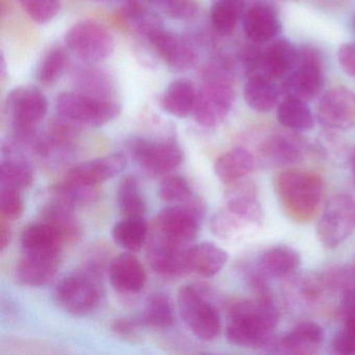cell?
I'll list each match as a JSON object with an SVG mask.
<instances>
[{
    "instance_id": "obj_1",
    "label": "cell",
    "mask_w": 355,
    "mask_h": 355,
    "mask_svg": "<svg viewBox=\"0 0 355 355\" xmlns=\"http://www.w3.org/2000/svg\"><path fill=\"white\" fill-rule=\"evenodd\" d=\"M278 322L273 300L257 297L234 301L228 306L226 338L236 346L265 350L275 336Z\"/></svg>"
},
{
    "instance_id": "obj_2",
    "label": "cell",
    "mask_w": 355,
    "mask_h": 355,
    "mask_svg": "<svg viewBox=\"0 0 355 355\" xmlns=\"http://www.w3.org/2000/svg\"><path fill=\"white\" fill-rule=\"evenodd\" d=\"M234 72V60L225 55L216 58L205 67L193 114L197 123L216 128L228 117L236 101Z\"/></svg>"
},
{
    "instance_id": "obj_3",
    "label": "cell",
    "mask_w": 355,
    "mask_h": 355,
    "mask_svg": "<svg viewBox=\"0 0 355 355\" xmlns=\"http://www.w3.org/2000/svg\"><path fill=\"white\" fill-rule=\"evenodd\" d=\"M274 189L286 215L296 223L313 221L321 209L325 186L317 172L286 169L276 175Z\"/></svg>"
},
{
    "instance_id": "obj_4",
    "label": "cell",
    "mask_w": 355,
    "mask_h": 355,
    "mask_svg": "<svg viewBox=\"0 0 355 355\" xmlns=\"http://www.w3.org/2000/svg\"><path fill=\"white\" fill-rule=\"evenodd\" d=\"M5 111L16 142L30 146L40 135L38 126L49 111V101L36 87H19L8 95Z\"/></svg>"
},
{
    "instance_id": "obj_5",
    "label": "cell",
    "mask_w": 355,
    "mask_h": 355,
    "mask_svg": "<svg viewBox=\"0 0 355 355\" xmlns=\"http://www.w3.org/2000/svg\"><path fill=\"white\" fill-rule=\"evenodd\" d=\"M103 294L99 268L90 265L64 277L55 288V297L64 311L73 315H86L98 306Z\"/></svg>"
},
{
    "instance_id": "obj_6",
    "label": "cell",
    "mask_w": 355,
    "mask_h": 355,
    "mask_svg": "<svg viewBox=\"0 0 355 355\" xmlns=\"http://www.w3.org/2000/svg\"><path fill=\"white\" fill-rule=\"evenodd\" d=\"M205 215V207L200 201H187L184 205L166 207L155 218L151 236L159 240L190 249L198 234Z\"/></svg>"
},
{
    "instance_id": "obj_7",
    "label": "cell",
    "mask_w": 355,
    "mask_h": 355,
    "mask_svg": "<svg viewBox=\"0 0 355 355\" xmlns=\"http://www.w3.org/2000/svg\"><path fill=\"white\" fill-rule=\"evenodd\" d=\"M58 114L80 128H101L113 121L121 113L119 103L86 93L64 92L55 103Z\"/></svg>"
},
{
    "instance_id": "obj_8",
    "label": "cell",
    "mask_w": 355,
    "mask_h": 355,
    "mask_svg": "<svg viewBox=\"0 0 355 355\" xmlns=\"http://www.w3.org/2000/svg\"><path fill=\"white\" fill-rule=\"evenodd\" d=\"M178 301L182 319L197 338L213 340L219 336L222 327L219 311L202 288L182 286Z\"/></svg>"
},
{
    "instance_id": "obj_9",
    "label": "cell",
    "mask_w": 355,
    "mask_h": 355,
    "mask_svg": "<svg viewBox=\"0 0 355 355\" xmlns=\"http://www.w3.org/2000/svg\"><path fill=\"white\" fill-rule=\"evenodd\" d=\"M324 86V65L319 49L304 45L299 49L297 65L282 80V92L284 96L300 101H313L319 96Z\"/></svg>"
},
{
    "instance_id": "obj_10",
    "label": "cell",
    "mask_w": 355,
    "mask_h": 355,
    "mask_svg": "<svg viewBox=\"0 0 355 355\" xmlns=\"http://www.w3.org/2000/svg\"><path fill=\"white\" fill-rule=\"evenodd\" d=\"M355 230V198L348 194L331 197L317 223V236L325 248L334 249Z\"/></svg>"
},
{
    "instance_id": "obj_11",
    "label": "cell",
    "mask_w": 355,
    "mask_h": 355,
    "mask_svg": "<svg viewBox=\"0 0 355 355\" xmlns=\"http://www.w3.org/2000/svg\"><path fill=\"white\" fill-rule=\"evenodd\" d=\"M64 41L72 53L89 64L105 61L115 49L111 33L101 24L87 20L72 26Z\"/></svg>"
},
{
    "instance_id": "obj_12",
    "label": "cell",
    "mask_w": 355,
    "mask_h": 355,
    "mask_svg": "<svg viewBox=\"0 0 355 355\" xmlns=\"http://www.w3.org/2000/svg\"><path fill=\"white\" fill-rule=\"evenodd\" d=\"M128 150L135 161L150 173L157 175L169 173L184 159L180 147L174 141H153L134 138L128 142Z\"/></svg>"
},
{
    "instance_id": "obj_13",
    "label": "cell",
    "mask_w": 355,
    "mask_h": 355,
    "mask_svg": "<svg viewBox=\"0 0 355 355\" xmlns=\"http://www.w3.org/2000/svg\"><path fill=\"white\" fill-rule=\"evenodd\" d=\"M146 42L155 55L172 71H188L198 62L196 49L188 39L164 28L151 33Z\"/></svg>"
},
{
    "instance_id": "obj_14",
    "label": "cell",
    "mask_w": 355,
    "mask_h": 355,
    "mask_svg": "<svg viewBox=\"0 0 355 355\" xmlns=\"http://www.w3.org/2000/svg\"><path fill=\"white\" fill-rule=\"evenodd\" d=\"M317 119L326 128L347 130L355 126V92L344 88L331 89L320 99Z\"/></svg>"
},
{
    "instance_id": "obj_15",
    "label": "cell",
    "mask_w": 355,
    "mask_h": 355,
    "mask_svg": "<svg viewBox=\"0 0 355 355\" xmlns=\"http://www.w3.org/2000/svg\"><path fill=\"white\" fill-rule=\"evenodd\" d=\"M325 340V330L315 322L297 324L282 336H274L265 351L284 354L311 355L319 352Z\"/></svg>"
},
{
    "instance_id": "obj_16",
    "label": "cell",
    "mask_w": 355,
    "mask_h": 355,
    "mask_svg": "<svg viewBox=\"0 0 355 355\" xmlns=\"http://www.w3.org/2000/svg\"><path fill=\"white\" fill-rule=\"evenodd\" d=\"M303 150V143L296 136L272 134L259 143L254 155L261 167L276 169L299 163L302 159Z\"/></svg>"
},
{
    "instance_id": "obj_17",
    "label": "cell",
    "mask_w": 355,
    "mask_h": 355,
    "mask_svg": "<svg viewBox=\"0 0 355 355\" xmlns=\"http://www.w3.org/2000/svg\"><path fill=\"white\" fill-rule=\"evenodd\" d=\"M243 30L249 42L263 45L275 40L282 31L276 10L269 3L257 1L246 7L242 18Z\"/></svg>"
},
{
    "instance_id": "obj_18",
    "label": "cell",
    "mask_w": 355,
    "mask_h": 355,
    "mask_svg": "<svg viewBox=\"0 0 355 355\" xmlns=\"http://www.w3.org/2000/svg\"><path fill=\"white\" fill-rule=\"evenodd\" d=\"M125 166L123 153L97 157L74 166L67 172L64 180L78 186L97 187L119 174Z\"/></svg>"
},
{
    "instance_id": "obj_19",
    "label": "cell",
    "mask_w": 355,
    "mask_h": 355,
    "mask_svg": "<svg viewBox=\"0 0 355 355\" xmlns=\"http://www.w3.org/2000/svg\"><path fill=\"white\" fill-rule=\"evenodd\" d=\"M225 207L250 224L252 227L263 226V207L259 199L257 184L252 180L243 178L228 184L225 193Z\"/></svg>"
},
{
    "instance_id": "obj_20",
    "label": "cell",
    "mask_w": 355,
    "mask_h": 355,
    "mask_svg": "<svg viewBox=\"0 0 355 355\" xmlns=\"http://www.w3.org/2000/svg\"><path fill=\"white\" fill-rule=\"evenodd\" d=\"M299 49L286 39H275L261 49L259 71L274 80H284L297 65Z\"/></svg>"
},
{
    "instance_id": "obj_21",
    "label": "cell",
    "mask_w": 355,
    "mask_h": 355,
    "mask_svg": "<svg viewBox=\"0 0 355 355\" xmlns=\"http://www.w3.org/2000/svg\"><path fill=\"white\" fill-rule=\"evenodd\" d=\"M190 249L172 246L149 236L147 259L155 273L165 277H178L190 272L188 261Z\"/></svg>"
},
{
    "instance_id": "obj_22",
    "label": "cell",
    "mask_w": 355,
    "mask_h": 355,
    "mask_svg": "<svg viewBox=\"0 0 355 355\" xmlns=\"http://www.w3.org/2000/svg\"><path fill=\"white\" fill-rule=\"evenodd\" d=\"M65 241L49 224L41 221L31 224L21 236L24 254L60 259Z\"/></svg>"
},
{
    "instance_id": "obj_23",
    "label": "cell",
    "mask_w": 355,
    "mask_h": 355,
    "mask_svg": "<svg viewBox=\"0 0 355 355\" xmlns=\"http://www.w3.org/2000/svg\"><path fill=\"white\" fill-rule=\"evenodd\" d=\"M109 276L115 290L130 294L142 291L147 280L142 263L130 253H122L111 261Z\"/></svg>"
},
{
    "instance_id": "obj_24",
    "label": "cell",
    "mask_w": 355,
    "mask_h": 355,
    "mask_svg": "<svg viewBox=\"0 0 355 355\" xmlns=\"http://www.w3.org/2000/svg\"><path fill=\"white\" fill-rule=\"evenodd\" d=\"M282 88L276 80L263 73L247 76L243 88V96L249 107L257 113H268L279 103Z\"/></svg>"
},
{
    "instance_id": "obj_25",
    "label": "cell",
    "mask_w": 355,
    "mask_h": 355,
    "mask_svg": "<svg viewBox=\"0 0 355 355\" xmlns=\"http://www.w3.org/2000/svg\"><path fill=\"white\" fill-rule=\"evenodd\" d=\"M257 165L252 151L245 147H236L216 159L214 170L218 178L228 186L246 178Z\"/></svg>"
},
{
    "instance_id": "obj_26",
    "label": "cell",
    "mask_w": 355,
    "mask_h": 355,
    "mask_svg": "<svg viewBox=\"0 0 355 355\" xmlns=\"http://www.w3.org/2000/svg\"><path fill=\"white\" fill-rule=\"evenodd\" d=\"M198 88L191 80L178 78L170 83L161 99L166 113L178 118H186L194 114Z\"/></svg>"
},
{
    "instance_id": "obj_27",
    "label": "cell",
    "mask_w": 355,
    "mask_h": 355,
    "mask_svg": "<svg viewBox=\"0 0 355 355\" xmlns=\"http://www.w3.org/2000/svg\"><path fill=\"white\" fill-rule=\"evenodd\" d=\"M301 265V255L286 245L270 247L261 253L257 268L267 277L284 278L292 275Z\"/></svg>"
},
{
    "instance_id": "obj_28",
    "label": "cell",
    "mask_w": 355,
    "mask_h": 355,
    "mask_svg": "<svg viewBox=\"0 0 355 355\" xmlns=\"http://www.w3.org/2000/svg\"><path fill=\"white\" fill-rule=\"evenodd\" d=\"M228 259V253L215 243L202 242L191 247L189 269L202 277L211 278L225 267Z\"/></svg>"
},
{
    "instance_id": "obj_29",
    "label": "cell",
    "mask_w": 355,
    "mask_h": 355,
    "mask_svg": "<svg viewBox=\"0 0 355 355\" xmlns=\"http://www.w3.org/2000/svg\"><path fill=\"white\" fill-rule=\"evenodd\" d=\"M42 221L55 228L65 243L76 242L82 236V226L74 215V207L53 197L42 209Z\"/></svg>"
},
{
    "instance_id": "obj_30",
    "label": "cell",
    "mask_w": 355,
    "mask_h": 355,
    "mask_svg": "<svg viewBox=\"0 0 355 355\" xmlns=\"http://www.w3.org/2000/svg\"><path fill=\"white\" fill-rule=\"evenodd\" d=\"M60 259L24 254L18 263L16 275L21 284L28 286H43L55 278Z\"/></svg>"
},
{
    "instance_id": "obj_31",
    "label": "cell",
    "mask_w": 355,
    "mask_h": 355,
    "mask_svg": "<svg viewBox=\"0 0 355 355\" xmlns=\"http://www.w3.org/2000/svg\"><path fill=\"white\" fill-rule=\"evenodd\" d=\"M277 120L284 128L295 132L313 130L315 117L306 101L294 97L284 96L278 103Z\"/></svg>"
},
{
    "instance_id": "obj_32",
    "label": "cell",
    "mask_w": 355,
    "mask_h": 355,
    "mask_svg": "<svg viewBox=\"0 0 355 355\" xmlns=\"http://www.w3.org/2000/svg\"><path fill=\"white\" fill-rule=\"evenodd\" d=\"M322 282L328 293L340 297V309L355 302V263L334 266L321 274Z\"/></svg>"
},
{
    "instance_id": "obj_33",
    "label": "cell",
    "mask_w": 355,
    "mask_h": 355,
    "mask_svg": "<svg viewBox=\"0 0 355 355\" xmlns=\"http://www.w3.org/2000/svg\"><path fill=\"white\" fill-rule=\"evenodd\" d=\"M245 0H213L211 6V24L220 36H228L234 32L246 10Z\"/></svg>"
},
{
    "instance_id": "obj_34",
    "label": "cell",
    "mask_w": 355,
    "mask_h": 355,
    "mask_svg": "<svg viewBox=\"0 0 355 355\" xmlns=\"http://www.w3.org/2000/svg\"><path fill=\"white\" fill-rule=\"evenodd\" d=\"M148 234L149 226L144 217H124L113 228L114 242L130 252L140 250Z\"/></svg>"
},
{
    "instance_id": "obj_35",
    "label": "cell",
    "mask_w": 355,
    "mask_h": 355,
    "mask_svg": "<svg viewBox=\"0 0 355 355\" xmlns=\"http://www.w3.org/2000/svg\"><path fill=\"white\" fill-rule=\"evenodd\" d=\"M141 320L145 326L155 329L171 328L175 322V311L169 295L155 293L149 296Z\"/></svg>"
},
{
    "instance_id": "obj_36",
    "label": "cell",
    "mask_w": 355,
    "mask_h": 355,
    "mask_svg": "<svg viewBox=\"0 0 355 355\" xmlns=\"http://www.w3.org/2000/svg\"><path fill=\"white\" fill-rule=\"evenodd\" d=\"M117 203L124 217H144L146 203L135 176L126 175L122 178L117 190Z\"/></svg>"
},
{
    "instance_id": "obj_37",
    "label": "cell",
    "mask_w": 355,
    "mask_h": 355,
    "mask_svg": "<svg viewBox=\"0 0 355 355\" xmlns=\"http://www.w3.org/2000/svg\"><path fill=\"white\" fill-rule=\"evenodd\" d=\"M34 180V172L30 164L19 157H9L0 166V187L24 190Z\"/></svg>"
},
{
    "instance_id": "obj_38",
    "label": "cell",
    "mask_w": 355,
    "mask_h": 355,
    "mask_svg": "<svg viewBox=\"0 0 355 355\" xmlns=\"http://www.w3.org/2000/svg\"><path fill=\"white\" fill-rule=\"evenodd\" d=\"M69 57L62 47L49 49L41 60L37 69V80L43 86H53L65 73Z\"/></svg>"
},
{
    "instance_id": "obj_39",
    "label": "cell",
    "mask_w": 355,
    "mask_h": 355,
    "mask_svg": "<svg viewBox=\"0 0 355 355\" xmlns=\"http://www.w3.org/2000/svg\"><path fill=\"white\" fill-rule=\"evenodd\" d=\"M250 227H252L250 224L228 209L225 205L219 209L211 220V232L222 240L239 238Z\"/></svg>"
},
{
    "instance_id": "obj_40",
    "label": "cell",
    "mask_w": 355,
    "mask_h": 355,
    "mask_svg": "<svg viewBox=\"0 0 355 355\" xmlns=\"http://www.w3.org/2000/svg\"><path fill=\"white\" fill-rule=\"evenodd\" d=\"M76 83L80 87V92L101 98L112 99L113 85L109 76L101 70L93 67L80 70L76 74Z\"/></svg>"
},
{
    "instance_id": "obj_41",
    "label": "cell",
    "mask_w": 355,
    "mask_h": 355,
    "mask_svg": "<svg viewBox=\"0 0 355 355\" xmlns=\"http://www.w3.org/2000/svg\"><path fill=\"white\" fill-rule=\"evenodd\" d=\"M51 193L55 198L60 199L73 207L94 202L99 197L97 187L78 186L66 180L53 187Z\"/></svg>"
},
{
    "instance_id": "obj_42",
    "label": "cell",
    "mask_w": 355,
    "mask_h": 355,
    "mask_svg": "<svg viewBox=\"0 0 355 355\" xmlns=\"http://www.w3.org/2000/svg\"><path fill=\"white\" fill-rule=\"evenodd\" d=\"M147 3L175 20L192 19L199 10L196 0H147Z\"/></svg>"
},
{
    "instance_id": "obj_43",
    "label": "cell",
    "mask_w": 355,
    "mask_h": 355,
    "mask_svg": "<svg viewBox=\"0 0 355 355\" xmlns=\"http://www.w3.org/2000/svg\"><path fill=\"white\" fill-rule=\"evenodd\" d=\"M28 17L39 24L51 21L61 11V0H19Z\"/></svg>"
},
{
    "instance_id": "obj_44",
    "label": "cell",
    "mask_w": 355,
    "mask_h": 355,
    "mask_svg": "<svg viewBox=\"0 0 355 355\" xmlns=\"http://www.w3.org/2000/svg\"><path fill=\"white\" fill-rule=\"evenodd\" d=\"M159 195L166 202H187L192 198V190L186 180L180 175L164 178L159 184Z\"/></svg>"
},
{
    "instance_id": "obj_45",
    "label": "cell",
    "mask_w": 355,
    "mask_h": 355,
    "mask_svg": "<svg viewBox=\"0 0 355 355\" xmlns=\"http://www.w3.org/2000/svg\"><path fill=\"white\" fill-rule=\"evenodd\" d=\"M0 213L1 218L16 220L24 213V201L20 190L10 187H0Z\"/></svg>"
},
{
    "instance_id": "obj_46",
    "label": "cell",
    "mask_w": 355,
    "mask_h": 355,
    "mask_svg": "<svg viewBox=\"0 0 355 355\" xmlns=\"http://www.w3.org/2000/svg\"><path fill=\"white\" fill-rule=\"evenodd\" d=\"M331 348L336 354L355 355V334L343 328L334 334Z\"/></svg>"
},
{
    "instance_id": "obj_47",
    "label": "cell",
    "mask_w": 355,
    "mask_h": 355,
    "mask_svg": "<svg viewBox=\"0 0 355 355\" xmlns=\"http://www.w3.org/2000/svg\"><path fill=\"white\" fill-rule=\"evenodd\" d=\"M142 325H144L142 320L122 318V319H118L114 322L112 330L116 336L128 340V338H135L139 336V331Z\"/></svg>"
},
{
    "instance_id": "obj_48",
    "label": "cell",
    "mask_w": 355,
    "mask_h": 355,
    "mask_svg": "<svg viewBox=\"0 0 355 355\" xmlns=\"http://www.w3.org/2000/svg\"><path fill=\"white\" fill-rule=\"evenodd\" d=\"M338 62L345 73L355 78V41L340 45L338 51Z\"/></svg>"
},
{
    "instance_id": "obj_49",
    "label": "cell",
    "mask_w": 355,
    "mask_h": 355,
    "mask_svg": "<svg viewBox=\"0 0 355 355\" xmlns=\"http://www.w3.org/2000/svg\"><path fill=\"white\" fill-rule=\"evenodd\" d=\"M340 313L344 318V328L355 334V302L340 309Z\"/></svg>"
},
{
    "instance_id": "obj_50",
    "label": "cell",
    "mask_w": 355,
    "mask_h": 355,
    "mask_svg": "<svg viewBox=\"0 0 355 355\" xmlns=\"http://www.w3.org/2000/svg\"><path fill=\"white\" fill-rule=\"evenodd\" d=\"M8 220L1 218V224H0V248L5 250L9 246L11 241V228L7 223Z\"/></svg>"
},
{
    "instance_id": "obj_51",
    "label": "cell",
    "mask_w": 355,
    "mask_h": 355,
    "mask_svg": "<svg viewBox=\"0 0 355 355\" xmlns=\"http://www.w3.org/2000/svg\"><path fill=\"white\" fill-rule=\"evenodd\" d=\"M349 159H350L351 172H352L353 178H354L355 180V147L352 149V151H351Z\"/></svg>"
},
{
    "instance_id": "obj_52",
    "label": "cell",
    "mask_w": 355,
    "mask_h": 355,
    "mask_svg": "<svg viewBox=\"0 0 355 355\" xmlns=\"http://www.w3.org/2000/svg\"><path fill=\"white\" fill-rule=\"evenodd\" d=\"M351 26H352L353 32L355 33V14L353 15L352 20H351Z\"/></svg>"
},
{
    "instance_id": "obj_53",
    "label": "cell",
    "mask_w": 355,
    "mask_h": 355,
    "mask_svg": "<svg viewBox=\"0 0 355 355\" xmlns=\"http://www.w3.org/2000/svg\"><path fill=\"white\" fill-rule=\"evenodd\" d=\"M143 1H145V3H147V0H143Z\"/></svg>"
},
{
    "instance_id": "obj_54",
    "label": "cell",
    "mask_w": 355,
    "mask_h": 355,
    "mask_svg": "<svg viewBox=\"0 0 355 355\" xmlns=\"http://www.w3.org/2000/svg\"><path fill=\"white\" fill-rule=\"evenodd\" d=\"M284 1H288V0H284Z\"/></svg>"
}]
</instances>
